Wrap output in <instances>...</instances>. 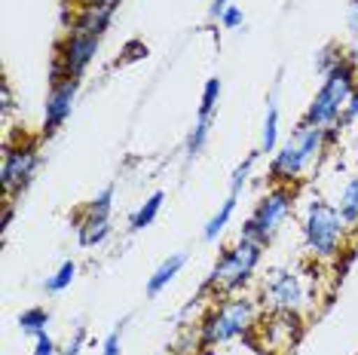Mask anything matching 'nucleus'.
Instances as JSON below:
<instances>
[{"instance_id": "nucleus-21", "label": "nucleus", "mask_w": 358, "mask_h": 355, "mask_svg": "<svg viewBox=\"0 0 358 355\" xmlns=\"http://www.w3.org/2000/svg\"><path fill=\"white\" fill-rule=\"evenodd\" d=\"M217 99H221V80L211 77L206 89H202V104H199V117H211L217 108Z\"/></svg>"}, {"instance_id": "nucleus-6", "label": "nucleus", "mask_w": 358, "mask_h": 355, "mask_svg": "<svg viewBox=\"0 0 358 355\" xmlns=\"http://www.w3.org/2000/svg\"><path fill=\"white\" fill-rule=\"evenodd\" d=\"M291 203H294V196H291V190H288V187H275V190H270V193H266V196L257 203L255 215L248 217L245 230H242V239L266 245V242H270L275 233H279L282 224L288 221Z\"/></svg>"}, {"instance_id": "nucleus-30", "label": "nucleus", "mask_w": 358, "mask_h": 355, "mask_svg": "<svg viewBox=\"0 0 358 355\" xmlns=\"http://www.w3.org/2000/svg\"><path fill=\"white\" fill-rule=\"evenodd\" d=\"M230 3H233V0H215V3H211V15H217V19H221V13H224Z\"/></svg>"}, {"instance_id": "nucleus-25", "label": "nucleus", "mask_w": 358, "mask_h": 355, "mask_svg": "<svg viewBox=\"0 0 358 355\" xmlns=\"http://www.w3.org/2000/svg\"><path fill=\"white\" fill-rule=\"evenodd\" d=\"M120 337H123V325L113 328L108 334V340H104V355H120Z\"/></svg>"}, {"instance_id": "nucleus-7", "label": "nucleus", "mask_w": 358, "mask_h": 355, "mask_svg": "<svg viewBox=\"0 0 358 355\" xmlns=\"http://www.w3.org/2000/svg\"><path fill=\"white\" fill-rule=\"evenodd\" d=\"M99 52V37L95 34H83V31H71V37L62 43L59 50V64H55V77L64 80V77H80L83 71L89 68V61L95 59ZM55 80V83H59Z\"/></svg>"}, {"instance_id": "nucleus-11", "label": "nucleus", "mask_w": 358, "mask_h": 355, "mask_svg": "<svg viewBox=\"0 0 358 355\" xmlns=\"http://www.w3.org/2000/svg\"><path fill=\"white\" fill-rule=\"evenodd\" d=\"M113 10H117V3H110V0H89V3L83 6V13H80L74 31L101 37L104 31H108L110 19H113Z\"/></svg>"}, {"instance_id": "nucleus-3", "label": "nucleus", "mask_w": 358, "mask_h": 355, "mask_svg": "<svg viewBox=\"0 0 358 355\" xmlns=\"http://www.w3.org/2000/svg\"><path fill=\"white\" fill-rule=\"evenodd\" d=\"M303 236H306L309 252L315 257H322V261L337 257L340 245H343V236H346V221L340 215V208H334L331 203H322V199H313L306 205Z\"/></svg>"}, {"instance_id": "nucleus-14", "label": "nucleus", "mask_w": 358, "mask_h": 355, "mask_svg": "<svg viewBox=\"0 0 358 355\" xmlns=\"http://www.w3.org/2000/svg\"><path fill=\"white\" fill-rule=\"evenodd\" d=\"M162 203H166V193H162V190H157L153 196L144 199V205L138 208L135 217H132V230H144V227H150V224L157 221V215H159Z\"/></svg>"}, {"instance_id": "nucleus-1", "label": "nucleus", "mask_w": 358, "mask_h": 355, "mask_svg": "<svg viewBox=\"0 0 358 355\" xmlns=\"http://www.w3.org/2000/svg\"><path fill=\"white\" fill-rule=\"evenodd\" d=\"M355 80H358V71L346 61V55H343V59L324 74V83H322L319 92H315L313 104H309L303 123L315 126V129H334L337 126V119H343V110H346V104L355 92Z\"/></svg>"}, {"instance_id": "nucleus-18", "label": "nucleus", "mask_w": 358, "mask_h": 355, "mask_svg": "<svg viewBox=\"0 0 358 355\" xmlns=\"http://www.w3.org/2000/svg\"><path fill=\"white\" fill-rule=\"evenodd\" d=\"M275 138H279V110H275V104L270 101L266 119H264V135H260V153H273Z\"/></svg>"}, {"instance_id": "nucleus-24", "label": "nucleus", "mask_w": 358, "mask_h": 355, "mask_svg": "<svg viewBox=\"0 0 358 355\" xmlns=\"http://www.w3.org/2000/svg\"><path fill=\"white\" fill-rule=\"evenodd\" d=\"M221 25H224V28H230V31H233V28H239V25H242V6H233V3L227 6V10L221 13Z\"/></svg>"}, {"instance_id": "nucleus-27", "label": "nucleus", "mask_w": 358, "mask_h": 355, "mask_svg": "<svg viewBox=\"0 0 358 355\" xmlns=\"http://www.w3.org/2000/svg\"><path fill=\"white\" fill-rule=\"evenodd\" d=\"M358 119V89L352 92V99H349V104H346V110H343V123L349 126V123H355Z\"/></svg>"}, {"instance_id": "nucleus-28", "label": "nucleus", "mask_w": 358, "mask_h": 355, "mask_svg": "<svg viewBox=\"0 0 358 355\" xmlns=\"http://www.w3.org/2000/svg\"><path fill=\"white\" fill-rule=\"evenodd\" d=\"M83 340H86V331H83V328H77L74 340L68 343V349H64V355H80V349H83Z\"/></svg>"}, {"instance_id": "nucleus-20", "label": "nucleus", "mask_w": 358, "mask_h": 355, "mask_svg": "<svg viewBox=\"0 0 358 355\" xmlns=\"http://www.w3.org/2000/svg\"><path fill=\"white\" fill-rule=\"evenodd\" d=\"M208 129H211V117H199L196 126H193V132H190V138H187V153H190V157H196V153L206 147Z\"/></svg>"}, {"instance_id": "nucleus-22", "label": "nucleus", "mask_w": 358, "mask_h": 355, "mask_svg": "<svg viewBox=\"0 0 358 355\" xmlns=\"http://www.w3.org/2000/svg\"><path fill=\"white\" fill-rule=\"evenodd\" d=\"M110 208H113V187H104L99 196L86 205V215L89 217H108L110 221Z\"/></svg>"}, {"instance_id": "nucleus-19", "label": "nucleus", "mask_w": 358, "mask_h": 355, "mask_svg": "<svg viewBox=\"0 0 358 355\" xmlns=\"http://www.w3.org/2000/svg\"><path fill=\"white\" fill-rule=\"evenodd\" d=\"M74 276H77V263H74V261H64V263L59 266V273L43 282V288H46L50 294H62L64 288H68L71 282H74Z\"/></svg>"}, {"instance_id": "nucleus-17", "label": "nucleus", "mask_w": 358, "mask_h": 355, "mask_svg": "<svg viewBox=\"0 0 358 355\" xmlns=\"http://www.w3.org/2000/svg\"><path fill=\"white\" fill-rule=\"evenodd\" d=\"M46 325H50V312L46 310H40V306H34V310H25L19 316V328L25 331V334H46Z\"/></svg>"}, {"instance_id": "nucleus-16", "label": "nucleus", "mask_w": 358, "mask_h": 355, "mask_svg": "<svg viewBox=\"0 0 358 355\" xmlns=\"http://www.w3.org/2000/svg\"><path fill=\"white\" fill-rule=\"evenodd\" d=\"M340 215H343L346 224H358V175L346 184V190L340 193Z\"/></svg>"}, {"instance_id": "nucleus-29", "label": "nucleus", "mask_w": 358, "mask_h": 355, "mask_svg": "<svg viewBox=\"0 0 358 355\" xmlns=\"http://www.w3.org/2000/svg\"><path fill=\"white\" fill-rule=\"evenodd\" d=\"M349 31H352V37L358 40V0L349 3Z\"/></svg>"}, {"instance_id": "nucleus-15", "label": "nucleus", "mask_w": 358, "mask_h": 355, "mask_svg": "<svg viewBox=\"0 0 358 355\" xmlns=\"http://www.w3.org/2000/svg\"><path fill=\"white\" fill-rule=\"evenodd\" d=\"M236 199H239V193H230V196L224 199V205L217 208V215L211 217V221L206 224V239L211 242V239H217L224 233V227L230 224V217H233V212H236Z\"/></svg>"}, {"instance_id": "nucleus-32", "label": "nucleus", "mask_w": 358, "mask_h": 355, "mask_svg": "<svg viewBox=\"0 0 358 355\" xmlns=\"http://www.w3.org/2000/svg\"><path fill=\"white\" fill-rule=\"evenodd\" d=\"M110 3H120V0H110Z\"/></svg>"}, {"instance_id": "nucleus-33", "label": "nucleus", "mask_w": 358, "mask_h": 355, "mask_svg": "<svg viewBox=\"0 0 358 355\" xmlns=\"http://www.w3.org/2000/svg\"><path fill=\"white\" fill-rule=\"evenodd\" d=\"M83 3H89V0H83Z\"/></svg>"}, {"instance_id": "nucleus-31", "label": "nucleus", "mask_w": 358, "mask_h": 355, "mask_svg": "<svg viewBox=\"0 0 358 355\" xmlns=\"http://www.w3.org/2000/svg\"><path fill=\"white\" fill-rule=\"evenodd\" d=\"M10 221H13V208H6V212H3V230L10 227Z\"/></svg>"}, {"instance_id": "nucleus-2", "label": "nucleus", "mask_w": 358, "mask_h": 355, "mask_svg": "<svg viewBox=\"0 0 358 355\" xmlns=\"http://www.w3.org/2000/svg\"><path fill=\"white\" fill-rule=\"evenodd\" d=\"M328 141H331L328 129H315V126L300 123V129L288 138V144H282V147L275 150V157L270 163V178L279 184V187L297 181L300 172H303V166L322 150V144H328Z\"/></svg>"}, {"instance_id": "nucleus-23", "label": "nucleus", "mask_w": 358, "mask_h": 355, "mask_svg": "<svg viewBox=\"0 0 358 355\" xmlns=\"http://www.w3.org/2000/svg\"><path fill=\"white\" fill-rule=\"evenodd\" d=\"M255 159H257V153H248L245 157V163H242L239 168L233 172V181H230V193H239L242 187H245V181H248V172H251V166H255Z\"/></svg>"}, {"instance_id": "nucleus-8", "label": "nucleus", "mask_w": 358, "mask_h": 355, "mask_svg": "<svg viewBox=\"0 0 358 355\" xmlns=\"http://www.w3.org/2000/svg\"><path fill=\"white\" fill-rule=\"evenodd\" d=\"M264 303L270 306L273 312H294L303 306V288H300V279L291 270H275L264 285Z\"/></svg>"}, {"instance_id": "nucleus-9", "label": "nucleus", "mask_w": 358, "mask_h": 355, "mask_svg": "<svg viewBox=\"0 0 358 355\" xmlns=\"http://www.w3.org/2000/svg\"><path fill=\"white\" fill-rule=\"evenodd\" d=\"M37 172V150L34 147H10L3 157V168H0V184H3V193L13 196V193L25 190L28 181Z\"/></svg>"}, {"instance_id": "nucleus-26", "label": "nucleus", "mask_w": 358, "mask_h": 355, "mask_svg": "<svg viewBox=\"0 0 358 355\" xmlns=\"http://www.w3.org/2000/svg\"><path fill=\"white\" fill-rule=\"evenodd\" d=\"M34 355H55V343L46 334H40L37 343H34Z\"/></svg>"}, {"instance_id": "nucleus-13", "label": "nucleus", "mask_w": 358, "mask_h": 355, "mask_svg": "<svg viewBox=\"0 0 358 355\" xmlns=\"http://www.w3.org/2000/svg\"><path fill=\"white\" fill-rule=\"evenodd\" d=\"M77 233H80V242H83V245H101V242L110 236V221H108V217H89V215H83Z\"/></svg>"}, {"instance_id": "nucleus-4", "label": "nucleus", "mask_w": 358, "mask_h": 355, "mask_svg": "<svg viewBox=\"0 0 358 355\" xmlns=\"http://www.w3.org/2000/svg\"><path fill=\"white\" fill-rule=\"evenodd\" d=\"M251 325H255V303H251L248 297H233V300H224L202 321L199 343L202 346L227 343V340H233V337L248 334Z\"/></svg>"}, {"instance_id": "nucleus-12", "label": "nucleus", "mask_w": 358, "mask_h": 355, "mask_svg": "<svg viewBox=\"0 0 358 355\" xmlns=\"http://www.w3.org/2000/svg\"><path fill=\"white\" fill-rule=\"evenodd\" d=\"M184 263H187V254H172V257H166V261L157 266V273H153V276L148 279V294H150V297H157L162 288H166L169 282H172L178 273H181V266H184Z\"/></svg>"}, {"instance_id": "nucleus-10", "label": "nucleus", "mask_w": 358, "mask_h": 355, "mask_svg": "<svg viewBox=\"0 0 358 355\" xmlns=\"http://www.w3.org/2000/svg\"><path fill=\"white\" fill-rule=\"evenodd\" d=\"M74 95H77V80L64 77L59 83H52L50 95H46V108H43V123L46 132H55L64 119L71 117V108H74Z\"/></svg>"}, {"instance_id": "nucleus-5", "label": "nucleus", "mask_w": 358, "mask_h": 355, "mask_svg": "<svg viewBox=\"0 0 358 355\" xmlns=\"http://www.w3.org/2000/svg\"><path fill=\"white\" fill-rule=\"evenodd\" d=\"M260 252H264L260 242L239 239V245L224 252L221 261L215 263V270H211V276H208V288H217V291H224V294L242 288L251 279L255 266L260 263Z\"/></svg>"}]
</instances>
